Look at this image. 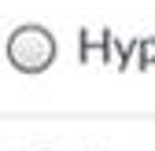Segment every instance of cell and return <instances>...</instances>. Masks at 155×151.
<instances>
[{
  "label": "cell",
  "mask_w": 155,
  "mask_h": 151,
  "mask_svg": "<svg viewBox=\"0 0 155 151\" xmlns=\"http://www.w3.org/2000/svg\"><path fill=\"white\" fill-rule=\"evenodd\" d=\"M4 55L8 63L18 70V74H41L55 63V37L45 30V26H18L11 30L8 44H4Z\"/></svg>",
  "instance_id": "obj_1"
},
{
  "label": "cell",
  "mask_w": 155,
  "mask_h": 151,
  "mask_svg": "<svg viewBox=\"0 0 155 151\" xmlns=\"http://www.w3.org/2000/svg\"><path fill=\"white\" fill-rule=\"evenodd\" d=\"M133 55H137V41H129V44H118V70H129V63H137L133 59Z\"/></svg>",
  "instance_id": "obj_5"
},
{
  "label": "cell",
  "mask_w": 155,
  "mask_h": 151,
  "mask_svg": "<svg viewBox=\"0 0 155 151\" xmlns=\"http://www.w3.org/2000/svg\"><path fill=\"white\" fill-rule=\"evenodd\" d=\"M100 63H118V44H114L111 26L100 30Z\"/></svg>",
  "instance_id": "obj_3"
},
{
  "label": "cell",
  "mask_w": 155,
  "mask_h": 151,
  "mask_svg": "<svg viewBox=\"0 0 155 151\" xmlns=\"http://www.w3.org/2000/svg\"><path fill=\"white\" fill-rule=\"evenodd\" d=\"M137 70H151L155 66V37H140L137 41Z\"/></svg>",
  "instance_id": "obj_2"
},
{
  "label": "cell",
  "mask_w": 155,
  "mask_h": 151,
  "mask_svg": "<svg viewBox=\"0 0 155 151\" xmlns=\"http://www.w3.org/2000/svg\"><path fill=\"white\" fill-rule=\"evenodd\" d=\"M92 55H100V41H92V33H89V30H81V33H78V59L89 63Z\"/></svg>",
  "instance_id": "obj_4"
}]
</instances>
